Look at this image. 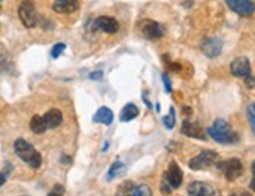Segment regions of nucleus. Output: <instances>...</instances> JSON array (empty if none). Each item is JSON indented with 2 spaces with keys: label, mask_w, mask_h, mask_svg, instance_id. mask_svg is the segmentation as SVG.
Returning <instances> with one entry per match:
<instances>
[{
  "label": "nucleus",
  "mask_w": 255,
  "mask_h": 196,
  "mask_svg": "<svg viewBox=\"0 0 255 196\" xmlns=\"http://www.w3.org/2000/svg\"><path fill=\"white\" fill-rule=\"evenodd\" d=\"M207 134L212 137L216 143H221V145H234L240 140L238 134L230 127V124L226 119H221V118L216 119V121L208 127Z\"/></svg>",
  "instance_id": "1"
},
{
  "label": "nucleus",
  "mask_w": 255,
  "mask_h": 196,
  "mask_svg": "<svg viewBox=\"0 0 255 196\" xmlns=\"http://www.w3.org/2000/svg\"><path fill=\"white\" fill-rule=\"evenodd\" d=\"M14 152L16 156L24 160L27 165L33 170H38L42 165V156L39 154V151H36V148L30 145L25 138H17L14 141Z\"/></svg>",
  "instance_id": "2"
},
{
  "label": "nucleus",
  "mask_w": 255,
  "mask_h": 196,
  "mask_svg": "<svg viewBox=\"0 0 255 196\" xmlns=\"http://www.w3.org/2000/svg\"><path fill=\"white\" fill-rule=\"evenodd\" d=\"M19 19L27 28H33L38 24V13L36 6L31 0H22V3L19 5Z\"/></svg>",
  "instance_id": "3"
},
{
  "label": "nucleus",
  "mask_w": 255,
  "mask_h": 196,
  "mask_svg": "<svg viewBox=\"0 0 255 196\" xmlns=\"http://www.w3.org/2000/svg\"><path fill=\"white\" fill-rule=\"evenodd\" d=\"M218 159H219V156H218L216 151L205 149V151L201 152V154H197L196 157H193L188 165H190L191 170H196V171H199V170H207V168H210L212 165H215V163L218 162Z\"/></svg>",
  "instance_id": "4"
},
{
  "label": "nucleus",
  "mask_w": 255,
  "mask_h": 196,
  "mask_svg": "<svg viewBox=\"0 0 255 196\" xmlns=\"http://www.w3.org/2000/svg\"><path fill=\"white\" fill-rule=\"evenodd\" d=\"M218 170L224 174L227 181H235L243 174V163L240 159H227L216 163Z\"/></svg>",
  "instance_id": "5"
},
{
  "label": "nucleus",
  "mask_w": 255,
  "mask_h": 196,
  "mask_svg": "<svg viewBox=\"0 0 255 196\" xmlns=\"http://www.w3.org/2000/svg\"><path fill=\"white\" fill-rule=\"evenodd\" d=\"M226 3L232 11L243 17H249L255 13V5L252 0H226Z\"/></svg>",
  "instance_id": "6"
},
{
  "label": "nucleus",
  "mask_w": 255,
  "mask_h": 196,
  "mask_svg": "<svg viewBox=\"0 0 255 196\" xmlns=\"http://www.w3.org/2000/svg\"><path fill=\"white\" fill-rule=\"evenodd\" d=\"M188 195L190 196H221V193L207 182L194 181L188 185Z\"/></svg>",
  "instance_id": "7"
},
{
  "label": "nucleus",
  "mask_w": 255,
  "mask_h": 196,
  "mask_svg": "<svg viewBox=\"0 0 255 196\" xmlns=\"http://www.w3.org/2000/svg\"><path fill=\"white\" fill-rule=\"evenodd\" d=\"M230 72L232 75L240 79H246L251 75V63L246 57H238L230 63Z\"/></svg>",
  "instance_id": "8"
},
{
  "label": "nucleus",
  "mask_w": 255,
  "mask_h": 196,
  "mask_svg": "<svg viewBox=\"0 0 255 196\" xmlns=\"http://www.w3.org/2000/svg\"><path fill=\"white\" fill-rule=\"evenodd\" d=\"M141 31H142V35L146 36L147 39H150V41L160 39V38L164 36L163 25H160L158 22H155V20H144V22L141 24Z\"/></svg>",
  "instance_id": "9"
},
{
  "label": "nucleus",
  "mask_w": 255,
  "mask_h": 196,
  "mask_svg": "<svg viewBox=\"0 0 255 196\" xmlns=\"http://www.w3.org/2000/svg\"><path fill=\"white\" fill-rule=\"evenodd\" d=\"M182 181H183V173L180 167L177 165L175 162H171L169 170L164 174V182L168 184L171 189H179L182 185Z\"/></svg>",
  "instance_id": "10"
},
{
  "label": "nucleus",
  "mask_w": 255,
  "mask_h": 196,
  "mask_svg": "<svg viewBox=\"0 0 255 196\" xmlns=\"http://www.w3.org/2000/svg\"><path fill=\"white\" fill-rule=\"evenodd\" d=\"M94 28L96 30H101L104 33H108V35H113L119 30V24L118 20L113 19V17H108V16H101L94 20Z\"/></svg>",
  "instance_id": "11"
},
{
  "label": "nucleus",
  "mask_w": 255,
  "mask_h": 196,
  "mask_svg": "<svg viewBox=\"0 0 255 196\" xmlns=\"http://www.w3.org/2000/svg\"><path fill=\"white\" fill-rule=\"evenodd\" d=\"M221 50H223V39L221 38H208L204 41L202 44V52L208 58H215L218 57Z\"/></svg>",
  "instance_id": "12"
},
{
  "label": "nucleus",
  "mask_w": 255,
  "mask_h": 196,
  "mask_svg": "<svg viewBox=\"0 0 255 196\" xmlns=\"http://www.w3.org/2000/svg\"><path fill=\"white\" fill-rule=\"evenodd\" d=\"M80 5V0H53V11L60 14H68L74 13Z\"/></svg>",
  "instance_id": "13"
},
{
  "label": "nucleus",
  "mask_w": 255,
  "mask_h": 196,
  "mask_svg": "<svg viewBox=\"0 0 255 196\" xmlns=\"http://www.w3.org/2000/svg\"><path fill=\"white\" fill-rule=\"evenodd\" d=\"M128 187V182H126L123 185V189H121L119 195L118 196H152V189L149 187V185H136V187L131 189H127Z\"/></svg>",
  "instance_id": "14"
},
{
  "label": "nucleus",
  "mask_w": 255,
  "mask_h": 196,
  "mask_svg": "<svg viewBox=\"0 0 255 196\" xmlns=\"http://www.w3.org/2000/svg\"><path fill=\"white\" fill-rule=\"evenodd\" d=\"M182 134L191 138H199V140H205V134L202 127L197 123H191V121H185L182 126Z\"/></svg>",
  "instance_id": "15"
},
{
  "label": "nucleus",
  "mask_w": 255,
  "mask_h": 196,
  "mask_svg": "<svg viewBox=\"0 0 255 196\" xmlns=\"http://www.w3.org/2000/svg\"><path fill=\"white\" fill-rule=\"evenodd\" d=\"M44 121L47 124V129H55L63 123V113L58 108H52L44 115Z\"/></svg>",
  "instance_id": "16"
},
{
  "label": "nucleus",
  "mask_w": 255,
  "mask_h": 196,
  "mask_svg": "<svg viewBox=\"0 0 255 196\" xmlns=\"http://www.w3.org/2000/svg\"><path fill=\"white\" fill-rule=\"evenodd\" d=\"M93 121L99 123V124H105L110 126L113 123V112L110 110L108 107H101L99 110L96 112V115L93 116Z\"/></svg>",
  "instance_id": "17"
},
{
  "label": "nucleus",
  "mask_w": 255,
  "mask_h": 196,
  "mask_svg": "<svg viewBox=\"0 0 255 196\" xmlns=\"http://www.w3.org/2000/svg\"><path fill=\"white\" fill-rule=\"evenodd\" d=\"M139 115V110L135 104H127L123 107V110H121V115H119V119L123 123H128V121H133L135 118H138Z\"/></svg>",
  "instance_id": "18"
},
{
  "label": "nucleus",
  "mask_w": 255,
  "mask_h": 196,
  "mask_svg": "<svg viewBox=\"0 0 255 196\" xmlns=\"http://www.w3.org/2000/svg\"><path fill=\"white\" fill-rule=\"evenodd\" d=\"M30 129H31V132L33 134H44L47 130V124L46 121H44V116H39V115H35L31 118V121H30Z\"/></svg>",
  "instance_id": "19"
},
{
  "label": "nucleus",
  "mask_w": 255,
  "mask_h": 196,
  "mask_svg": "<svg viewBox=\"0 0 255 196\" xmlns=\"http://www.w3.org/2000/svg\"><path fill=\"white\" fill-rule=\"evenodd\" d=\"M121 171H124V163L119 162V160H115L112 163V167H110L108 173H107V181H113L118 174H121Z\"/></svg>",
  "instance_id": "20"
},
{
  "label": "nucleus",
  "mask_w": 255,
  "mask_h": 196,
  "mask_svg": "<svg viewBox=\"0 0 255 196\" xmlns=\"http://www.w3.org/2000/svg\"><path fill=\"white\" fill-rule=\"evenodd\" d=\"M246 115H248V119H249V124H251V129H252V134L255 137V104H249L248 108H246Z\"/></svg>",
  "instance_id": "21"
},
{
  "label": "nucleus",
  "mask_w": 255,
  "mask_h": 196,
  "mask_svg": "<svg viewBox=\"0 0 255 196\" xmlns=\"http://www.w3.org/2000/svg\"><path fill=\"white\" fill-rule=\"evenodd\" d=\"M163 123H164V126L168 127V129H172L175 126V113H174V108H171V112H169L168 116L163 118Z\"/></svg>",
  "instance_id": "22"
},
{
  "label": "nucleus",
  "mask_w": 255,
  "mask_h": 196,
  "mask_svg": "<svg viewBox=\"0 0 255 196\" xmlns=\"http://www.w3.org/2000/svg\"><path fill=\"white\" fill-rule=\"evenodd\" d=\"M64 49H66V44H63V42H60V44H55L53 46V49H52V58H55L57 60L58 57H61V53L64 52Z\"/></svg>",
  "instance_id": "23"
},
{
  "label": "nucleus",
  "mask_w": 255,
  "mask_h": 196,
  "mask_svg": "<svg viewBox=\"0 0 255 196\" xmlns=\"http://www.w3.org/2000/svg\"><path fill=\"white\" fill-rule=\"evenodd\" d=\"M47 196H64V187L61 184H55Z\"/></svg>",
  "instance_id": "24"
},
{
  "label": "nucleus",
  "mask_w": 255,
  "mask_h": 196,
  "mask_svg": "<svg viewBox=\"0 0 255 196\" xmlns=\"http://www.w3.org/2000/svg\"><path fill=\"white\" fill-rule=\"evenodd\" d=\"M11 170H13V167L8 165L6 167V171H0V187H2V185L8 181V176H9V171Z\"/></svg>",
  "instance_id": "25"
},
{
  "label": "nucleus",
  "mask_w": 255,
  "mask_h": 196,
  "mask_svg": "<svg viewBox=\"0 0 255 196\" xmlns=\"http://www.w3.org/2000/svg\"><path fill=\"white\" fill-rule=\"evenodd\" d=\"M163 82H164V86H166V93H171L172 91V86H171L168 74H163Z\"/></svg>",
  "instance_id": "26"
},
{
  "label": "nucleus",
  "mask_w": 255,
  "mask_h": 196,
  "mask_svg": "<svg viewBox=\"0 0 255 196\" xmlns=\"http://www.w3.org/2000/svg\"><path fill=\"white\" fill-rule=\"evenodd\" d=\"M249 187H251V190L255 193V160H254V163H252V179H251Z\"/></svg>",
  "instance_id": "27"
},
{
  "label": "nucleus",
  "mask_w": 255,
  "mask_h": 196,
  "mask_svg": "<svg viewBox=\"0 0 255 196\" xmlns=\"http://www.w3.org/2000/svg\"><path fill=\"white\" fill-rule=\"evenodd\" d=\"M245 82H246V85L249 86V88H254V86H255V79L252 77V74L249 75V77L245 79Z\"/></svg>",
  "instance_id": "28"
},
{
  "label": "nucleus",
  "mask_w": 255,
  "mask_h": 196,
  "mask_svg": "<svg viewBox=\"0 0 255 196\" xmlns=\"http://www.w3.org/2000/svg\"><path fill=\"white\" fill-rule=\"evenodd\" d=\"M61 160L64 162V165H69V163H71V159H69V157H66V156H63Z\"/></svg>",
  "instance_id": "29"
},
{
  "label": "nucleus",
  "mask_w": 255,
  "mask_h": 196,
  "mask_svg": "<svg viewBox=\"0 0 255 196\" xmlns=\"http://www.w3.org/2000/svg\"><path fill=\"white\" fill-rule=\"evenodd\" d=\"M101 75H102V72H94V74H91V79H101Z\"/></svg>",
  "instance_id": "30"
},
{
  "label": "nucleus",
  "mask_w": 255,
  "mask_h": 196,
  "mask_svg": "<svg viewBox=\"0 0 255 196\" xmlns=\"http://www.w3.org/2000/svg\"><path fill=\"white\" fill-rule=\"evenodd\" d=\"M230 196H252L251 193H248V192H243V193H238V195H230Z\"/></svg>",
  "instance_id": "31"
},
{
  "label": "nucleus",
  "mask_w": 255,
  "mask_h": 196,
  "mask_svg": "<svg viewBox=\"0 0 255 196\" xmlns=\"http://www.w3.org/2000/svg\"><path fill=\"white\" fill-rule=\"evenodd\" d=\"M0 3H2V0H0Z\"/></svg>",
  "instance_id": "32"
},
{
  "label": "nucleus",
  "mask_w": 255,
  "mask_h": 196,
  "mask_svg": "<svg viewBox=\"0 0 255 196\" xmlns=\"http://www.w3.org/2000/svg\"><path fill=\"white\" fill-rule=\"evenodd\" d=\"M0 9H2V6H0Z\"/></svg>",
  "instance_id": "33"
}]
</instances>
